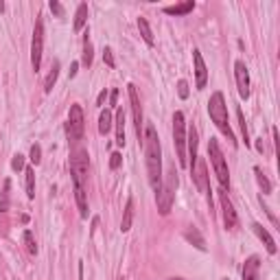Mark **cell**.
Masks as SVG:
<instances>
[{"instance_id": "cell-16", "label": "cell", "mask_w": 280, "mask_h": 280, "mask_svg": "<svg viewBox=\"0 0 280 280\" xmlns=\"http://www.w3.org/2000/svg\"><path fill=\"white\" fill-rule=\"evenodd\" d=\"M114 125H116V145L125 147V112L121 107H116V114H114Z\"/></svg>"}, {"instance_id": "cell-1", "label": "cell", "mask_w": 280, "mask_h": 280, "mask_svg": "<svg viewBox=\"0 0 280 280\" xmlns=\"http://www.w3.org/2000/svg\"><path fill=\"white\" fill-rule=\"evenodd\" d=\"M145 158H147V173H149V184L151 188L158 193L162 184V147L158 131L151 123H147L145 127Z\"/></svg>"}, {"instance_id": "cell-11", "label": "cell", "mask_w": 280, "mask_h": 280, "mask_svg": "<svg viewBox=\"0 0 280 280\" xmlns=\"http://www.w3.org/2000/svg\"><path fill=\"white\" fill-rule=\"evenodd\" d=\"M234 77H237V88H239L241 99H247L249 97V72H247L245 62L239 60L234 64Z\"/></svg>"}, {"instance_id": "cell-15", "label": "cell", "mask_w": 280, "mask_h": 280, "mask_svg": "<svg viewBox=\"0 0 280 280\" xmlns=\"http://www.w3.org/2000/svg\"><path fill=\"white\" fill-rule=\"evenodd\" d=\"M252 230L256 232V237H259L261 241H263V245H265V249H267L269 254H276V241L271 239V234L265 230V228L261 226V223H254L252 226Z\"/></svg>"}, {"instance_id": "cell-21", "label": "cell", "mask_w": 280, "mask_h": 280, "mask_svg": "<svg viewBox=\"0 0 280 280\" xmlns=\"http://www.w3.org/2000/svg\"><path fill=\"white\" fill-rule=\"evenodd\" d=\"M112 112L109 109H103L101 116H99V134L101 136H107L109 134V129H112Z\"/></svg>"}, {"instance_id": "cell-31", "label": "cell", "mask_w": 280, "mask_h": 280, "mask_svg": "<svg viewBox=\"0 0 280 280\" xmlns=\"http://www.w3.org/2000/svg\"><path fill=\"white\" fill-rule=\"evenodd\" d=\"M237 116H239V123H241V134H243V143L245 147H249V134H247V125H245V116H243V109H237Z\"/></svg>"}, {"instance_id": "cell-23", "label": "cell", "mask_w": 280, "mask_h": 280, "mask_svg": "<svg viewBox=\"0 0 280 280\" xmlns=\"http://www.w3.org/2000/svg\"><path fill=\"white\" fill-rule=\"evenodd\" d=\"M131 221H134V200H127V206H125V215L121 221V230L127 232L131 228Z\"/></svg>"}, {"instance_id": "cell-8", "label": "cell", "mask_w": 280, "mask_h": 280, "mask_svg": "<svg viewBox=\"0 0 280 280\" xmlns=\"http://www.w3.org/2000/svg\"><path fill=\"white\" fill-rule=\"evenodd\" d=\"M70 173H72V182L77 186H86L88 184V156L86 151H77L70 160Z\"/></svg>"}, {"instance_id": "cell-30", "label": "cell", "mask_w": 280, "mask_h": 280, "mask_svg": "<svg viewBox=\"0 0 280 280\" xmlns=\"http://www.w3.org/2000/svg\"><path fill=\"white\" fill-rule=\"evenodd\" d=\"M22 239H24V245L31 254H38V245H35V239H33V232L31 230H24V234H22Z\"/></svg>"}, {"instance_id": "cell-29", "label": "cell", "mask_w": 280, "mask_h": 280, "mask_svg": "<svg viewBox=\"0 0 280 280\" xmlns=\"http://www.w3.org/2000/svg\"><path fill=\"white\" fill-rule=\"evenodd\" d=\"M9 188H11V182L5 180V188H3V193H0V212H5L9 208Z\"/></svg>"}, {"instance_id": "cell-35", "label": "cell", "mask_w": 280, "mask_h": 280, "mask_svg": "<svg viewBox=\"0 0 280 280\" xmlns=\"http://www.w3.org/2000/svg\"><path fill=\"white\" fill-rule=\"evenodd\" d=\"M178 94H180V99H188V83L186 81H178Z\"/></svg>"}, {"instance_id": "cell-10", "label": "cell", "mask_w": 280, "mask_h": 280, "mask_svg": "<svg viewBox=\"0 0 280 280\" xmlns=\"http://www.w3.org/2000/svg\"><path fill=\"white\" fill-rule=\"evenodd\" d=\"M219 204H221V210H223V226H226V230H237V226H239L237 210H234L230 197H228V193H226L223 188L219 190Z\"/></svg>"}, {"instance_id": "cell-26", "label": "cell", "mask_w": 280, "mask_h": 280, "mask_svg": "<svg viewBox=\"0 0 280 280\" xmlns=\"http://www.w3.org/2000/svg\"><path fill=\"white\" fill-rule=\"evenodd\" d=\"M138 29H140V35H143V40L151 46V44H153V33H151L149 22H147L145 18H138Z\"/></svg>"}, {"instance_id": "cell-3", "label": "cell", "mask_w": 280, "mask_h": 280, "mask_svg": "<svg viewBox=\"0 0 280 280\" xmlns=\"http://www.w3.org/2000/svg\"><path fill=\"white\" fill-rule=\"evenodd\" d=\"M178 173H175V166H171L166 171V178L164 182L160 184V188H158V193H156V202H158V212L162 217L169 215L173 208V202H175V190H178Z\"/></svg>"}, {"instance_id": "cell-38", "label": "cell", "mask_w": 280, "mask_h": 280, "mask_svg": "<svg viewBox=\"0 0 280 280\" xmlns=\"http://www.w3.org/2000/svg\"><path fill=\"white\" fill-rule=\"evenodd\" d=\"M116 103H119V90H112L109 92V105L116 107Z\"/></svg>"}, {"instance_id": "cell-13", "label": "cell", "mask_w": 280, "mask_h": 280, "mask_svg": "<svg viewBox=\"0 0 280 280\" xmlns=\"http://www.w3.org/2000/svg\"><path fill=\"white\" fill-rule=\"evenodd\" d=\"M193 62H195V77H197V90H204L206 88V81H208V70H206V64H204V57L200 50H193Z\"/></svg>"}, {"instance_id": "cell-32", "label": "cell", "mask_w": 280, "mask_h": 280, "mask_svg": "<svg viewBox=\"0 0 280 280\" xmlns=\"http://www.w3.org/2000/svg\"><path fill=\"white\" fill-rule=\"evenodd\" d=\"M31 162H33L35 166H38L40 162H42V149H40V145H33V147H31Z\"/></svg>"}, {"instance_id": "cell-6", "label": "cell", "mask_w": 280, "mask_h": 280, "mask_svg": "<svg viewBox=\"0 0 280 280\" xmlns=\"http://www.w3.org/2000/svg\"><path fill=\"white\" fill-rule=\"evenodd\" d=\"M86 131V119H83V109H81L79 103L70 105L68 112V123H66V134H68V140H81Z\"/></svg>"}, {"instance_id": "cell-17", "label": "cell", "mask_w": 280, "mask_h": 280, "mask_svg": "<svg viewBox=\"0 0 280 280\" xmlns=\"http://www.w3.org/2000/svg\"><path fill=\"white\" fill-rule=\"evenodd\" d=\"M188 158H190V162H188V166L190 169H193V164H195V160L197 158H200V156H197V145H200V143H197V129L195 127H190L188 129ZM186 158V160H188Z\"/></svg>"}, {"instance_id": "cell-39", "label": "cell", "mask_w": 280, "mask_h": 280, "mask_svg": "<svg viewBox=\"0 0 280 280\" xmlns=\"http://www.w3.org/2000/svg\"><path fill=\"white\" fill-rule=\"evenodd\" d=\"M105 99H107V90H101V92H99V97H97V105H99V107H103V103H105Z\"/></svg>"}, {"instance_id": "cell-41", "label": "cell", "mask_w": 280, "mask_h": 280, "mask_svg": "<svg viewBox=\"0 0 280 280\" xmlns=\"http://www.w3.org/2000/svg\"><path fill=\"white\" fill-rule=\"evenodd\" d=\"M223 280H228V278H223Z\"/></svg>"}, {"instance_id": "cell-14", "label": "cell", "mask_w": 280, "mask_h": 280, "mask_svg": "<svg viewBox=\"0 0 280 280\" xmlns=\"http://www.w3.org/2000/svg\"><path fill=\"white\" fill-rule=\"evenodd\" d=\"M259 271H261V259L254 254L243 265V280H259Z\"/></svg>"}, {"instance_id": "cell-9", "label": "cell", "mask_w": 280, "mask_h": 280, "mask_svg": "<svg viewBox=\"0 0 280 280\" xmlns=\"http://www.w3.org/2000/svg\"><path fill=\"white\" fill-rule=\"evenodd\" d=\"M190 173H193V182H195V186L200 188V193L208 195L210 193V180H208V166H206V160L197 158L193 169H190Z\"/></svg>"}, {"instance_id": "cell-36", "label": "cell", "mask_w": 280, "mask_h": 280, "mask_svg": "<svg viewBox=\"0 0 280 280\" xmlns=\"http://www.w3.org/2000/svg\"><path fill=\"white\" fill-rule=\"evenodd\" d=\"M121 162H123V156H121V153H119V151L112 153V160H109V169H112V171H116V169L121 166Z\"/></svg>"}, {"instance_id": "cell-25", "label": "cell", "mask_w": 280, "mask_h": 280, "mask_svg": "<svg viewBox=\"0 0 280 280\" xmlns=\"http://www.w3.org/2000/svg\"><path fill=\"white\" fill-rule=\"evenodd\" d=\"M81 64H83L86 68H90V66H92V44H90V38H88V33H86V40H83V53H81Z\"/></svg>"}, {"instance_id": "cell-24", "label": "cell", "mask_w": 280, "mask_h": 280, "mask_svg": "<svg viewBox=\"0 0 280 280\" xmlns=\"http://www.w3.org/2000/svg\"><path fill=\"white\" fill-rule=\"evenodd\" d=\"M57 75H60V64L53 62L48 77H46V81H44V92H50V90H53V86H55V81H57Z\"/></svg>"}, {"instance_id": "cell-28", "label": "cell", "mask_w": 280, "mask_h": 280, "mask_svg": "<svg viewBox=\"0 0 280 280\" xmlns=\"http://www.w3.org/2000/svg\"><path fill=\"white\" fill-rule=\"evenodd\" d=\"M24 175H26V195H29V200H33L35 197V171L33 169H26Z\"/></svg>"}, {"instance_id": "cell-5", "label": "cell", "mask_w": 280, "mask_h": 280, "mask_svg": "<svg viewBox=\"0 0 280 280\" xmlns=\"http://www.w3.org/2000/svg\"><path fill=\"white\" fill-rule=\"evenodd\" d=\"M173 143H175V151H178V162L180 166H188L186 160V121H184L182 112L173 114Z\"/></svg>"}, {"instance_id": "cell-19", "label": "cell", "mask_w": 280, "mask_h": 280, "mask_svg": "<svg viewBox=\"0 0 280 280\" xmlns=\"http://www.w3.org/2000/svg\"><path fill=\"white\" fill-rule=\"evenodd\" d=\"M75 200L79 206V215L81 217H88V197H86V186H77L75 184Z\"/></svg>"}, {"instance_id": "cell-27", "label": "cell", "mask_w": 280, "mask_h": 280, "mask_svg": "<svg viewBox=\"0 0 280 280\" xmlns=\"http://www.w3.org/2000/svg\"><path fill=\"white\" fill-rule=\"evenodd\" d=\"M254 175H256V182H259V186L263 188V195H269V193H271V184H269L267 178H265V173L261 171L259 166L254 169Z\"/></svg>"}, {"instance_id": "cell-2", "label": "cell", "mask_w": 280, "mask_h": 280, "mask_svg": "<svg viewBox=\"0 0 280 280\" xmlns=\"http://www.w3.org/2000/svg\"><path fill=\"white\" fill-rule=\"evenodd\" d=\"M208 114L212 123L219 127V131L223 134L232 145H237V138H234V131L230 127V121H228V105H226V99L221 92H215L208 101Z\"/></svg>"}, {"instance_id": "cell-4", "label": "cell", "mask_w": 280, "mask_h": 280, "mask_svg": "<svg viewBox=\"0 0 280 280\" xmlns=\"http://www.w3.org/2000/svg\"><path fill=\"white\" fill-rule=\"evenodd\" d=\"M208 156H210V162H212V169L217 173V180L221 184V188H230V171H228V164H226V158L223 153L219 149V143L215 138H210L208 143Z\"/></svg>"}, {"instance_id": "cell-37", "label": "cell", "mask_w": 280, "mask_h": 280, "mask_svg": "<svg viewBox=\"0 0 280 280\" xmlns=\"http://www.w3.org/2000/svg\"><path fill=\"white\" fill-rule=\"evenodd\" d=\"M50 11H55L60 18L64 16V7H62L60 3H55V0H50Z\"/></svg>"}, {"instance_id": "cell-20", "label": "cell", "mask_w": 280, "mask_h": 280, "mask_svg": "<svg viewBox=\"0 0 280 280\" xmlns=\"http://www.w3.org/2000/svg\"><path fill=\"white\" fill-rule=\"evenodd\" d=\"M184 237H186V241L193 243V245H195L197 249L206 252V241H204V237L200 234V230H197V228H188V230L184 232Z\"/></svg>"}, {"instance_id": "cell-7", "label": "cell", "mask_w": 280, "mask_h": 280, "mask_svg": "<svg viewBox=\"0 0 280 280\" xmlns=\"http://www.w3.org/2000/svg\"><path fill=\"white\" fill-rule=\"evenodd\" d=\"M42 50H44V22H42V18H38L33 40H31V66L35 72H38L42 66Z\"/></svg>"}, {"instance_id": "cell-22", "label": "cell", "mask_w": 280, "mask_h": 280, "mask_svg": "<svg viewBox=\"0 0 280 280\" xmlns=\"http://www.w3.org/2000/svg\"><path fill=\"white\" fill-rule=\"evenodd\" d=\"M86 20H88V5H86V3H81V5L77 7V13H75V24H72L77 33L86 26Z\"/></svg>"}, {"instance_id": "cell-18", "label": "cell", "mask_w": 280, "mask_h": 280, "mask_svg": "<svg viewBox=\"0 0 280 280\" xmlns=\"http://www.w3.org/2000/svg\"><path fill=\"white\" fill-rule=\"evenodd\" d=\"M193 9H195V3L193 0H186V3H182V5L164 7V13L166 16H186V13H190Z\"/></svg>"}, {"instance_id": "cell-33", "label": "cell", "mask_w": 280, "mask_h": 280, "mask_svg": "<svg viewBox=\"0 0 280 280\" xmlns=\"http://www.w3.org/2000/svg\"><path fill=\"white\" fill-rule=\"evenodd\" d=\"M11 169H13V171H22V169H24V156L16 153L13 160H11Z\"/></svg>"}, {"instance_id": "cell-40", "label": "cell", "mask_w": 280, "mask_h": 280, "mask_svg": "<svg viewBox=\"0 0 280 280\" xmlns=\"http://www.w3.org/2000/svg\"><path fill=\"white\" fill-rule=\"evenodd\" d=\"M77 75V64H72L70 66V77H75Z\"/></svg>"}, {"instance_id": "cell-12", "label": "cell", "mask_w": 280, "mask_h": 280, "mask_svg": "<svg viewBox=\"0 0 280 280\" xmlns=\"http://www.w3.org/2000/svg\"><path fill=\"white\" fill-rule=\"evenodd\" d=\"M129 88V101H131V112H134V125H136V134L138 138L143 136V107H140V99H138V92L134 86H127Z\"/></svg>"}, {"instance_id": "cell-34", "label": "cell", "mask_w": 280, "mask_h": 280, "mask_svg": "<svg viewBox=\"0 0 280 280\" xmlns=\"http://www.w3.org/2000/svg\"><path fill=\"white\" fill-rule=\"evenodd\" d=\"M103 62H105L107 66H109V68H114V55H112V48H107L105 46V50H103Z\"/></svg>"}]
</instances>
